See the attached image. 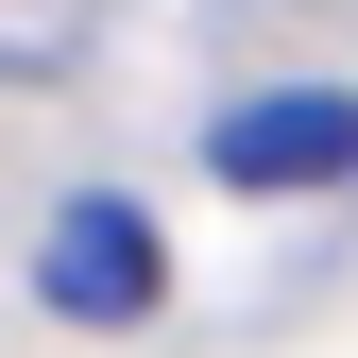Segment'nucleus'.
<instances>
[{
  "mask_svg": "<svg viewBox=\"0 0 358 358\" xmlns=\"http://www.w3.org/2000/svg\"><path fill=\"white\" fill-rule=\"evenodd\" d=\"M205 171L222 188H358V103L341 85H256V103L205 120Z\"/></svg>",
  "mask_w": 358,
  "mask_h": 358,
  "instance_id": "nucleus-1",
  "label": "nucleus"
},
{
  "mask_svg": "<svg viewBox=\"0 0 358 358\" xmlns=\"http://www.w3.org/2000/svg\"><path fill=\"white\" fill-rule=\"evenodd\" d=\"M34 290H52L69 324H154V290H171V239H154V205L85 188L52 239H34Z\"/></svg>",
  "mask_w": 358,
  "mask_h": 358,
  "instance_id": "nucleus-2",
  "label": "nucleus"
}]
</instances>
